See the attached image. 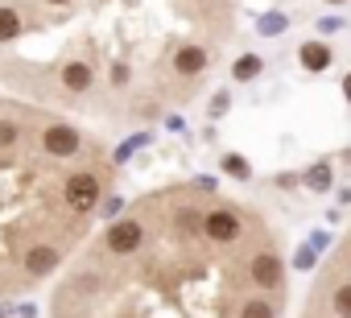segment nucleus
I'll return each mask as SVG.
<instances>
[{"instance_id":"obj_1","label":"nucleus","mask_w":351,"mask_h":318,"mask_svg":"<svg viewBox=\"0 0 351 318\" xmlns=\"http://www.w3.org/2000/svg\"><path fill=\"white\" fill-rule=\"evenodd\" d=\"M248 281H252L256 289H265V293L285 289V265H281V256H277L273 248L252 252V256H248Z\"/></svg>"},{"instance_id":"obj_2","label":"nucleus","mask_w":351,"mask_h":318,"mask_svg":"<svg viewBox=\"0 0 351 318\" xmlns=\"http://www.w3.org/2000/svg\"><path fill=\"white\" fill-rule=\"evenodd\" d=\"M207 66H211V50L203 42H191L173 54V75H182V79H203Z\"/></svg>"},{"instance_id":"obj_3","label":"nucleus","mask_w":351,"mask_h":318,"mask_svg":"<svg viewBox=\"0 0 351 318\" xmlns=\"http://www.w3.org/2000/svg\"><path fill=\"white\" fill-rule=\"evenodd\" d=\"M302 66H306V71H326V66H330V50H326L322 42H306V46H302Z\"/></svg>"},{"instance_id":"obj_4","label":"nucleus","mask_w":351,"mask_h":318,"mask_svg":"<svg viewBox=\"0 0 351 318\" xmlns=\"http://www.w3.org/2000/svg\"><path fill=\"white\" fill-rule=\"evenodd\" d=\"M236 318H277V306L269 297H244Z\"/></svg>"},{"instance_id":"obj_5","label":"nucleus","mask_w":351,"mask_h":318,"mask_svg":"<svg viewBox=\"0 0 351 318\" xmlns=\"http://www.w3.org/2000/svg\"><path fill=\"white\" fill-rule=\"evenodd\" d=\"M330 310H335L339 318H351V281H339V285L330 289Z\"/></svg>"},{"instance_id":"obj_6","label":"nucleus","mask_w":351,"mask_h":318,"mask_svg":"<svg viewBox=\"0 0 351 318\" xmlns=\"http://www.w3.org/2000/svg\"><path fill=\"white\" fill-rule=\"evenodd\" d=\"M232 75H236L240 83H248V79H256V75H261V58H256V54H244V58H236V66H232Z\"/></svg>"},{"instance_id":"obj_7","label":"nucleus","mask_w":351,"mask_h":318,"mask_svg":"<svg viewBox=\"0 0 351 318\" xmlns=\"http://www.w3.org/2000/svg\"><path fill=\"white\" fill-rule=\"evenodd\" d=\"M223 170H228L232 178H248V174H252V170H248V162H244L240 153H228V157H223Z\"/></svg>"},{"instance_id":"obj_8","label":"nucleus","mask_w":351,"mask_h":318,"mask_svg":"<svg viewBox=\"0 0 351 318\" xmlns=\"http://www.w3.org/2000/svg\"><path fill=\"white\" fill-rule=\"evenodd\" d=\"M306 186H310V191H326V186H330V170H326V166L310 170V174H306Z\"/></svg>"},{"instance_id":"obj_9","label":"nucleus","mask_w":351,"mask_h":318,"mask_svg":"<svg viewBox=\"0 0 351 318\" xmlns=\"http://www.w3.org/2000/svg\"><path fill=\"white\" fill-rule=\"evenodd\" d=\"M261 29H265V34H277V29H285V17H265Z\"/></svg>"},{"instance_id":"obj_10","label":"nucleus","mask_w":351,"mask_h":318,"mask_svg":"<svg viewBox=\"0 0 351 318\" xmlns=\"http://www.w3.org/2000/svg\"><path fill=\"white\" fill-rule=\"evenodd\" d=\"M343 95H347V103H351V75L343 79Z\"/></svg>"},{"instance_id":"obj_11","label":"nucleus","mask_w":351,"mask_h":318,"mask_svg":"<svg viewBox=\"0 0 351 318\" xmlns=\"http://www.w3.org/2000/svg\"><path fill=\"white\" fill-rule=\"evenodd\" d=\"M326 5H343V0H326Z\"/></svg>"}]
</instances>
